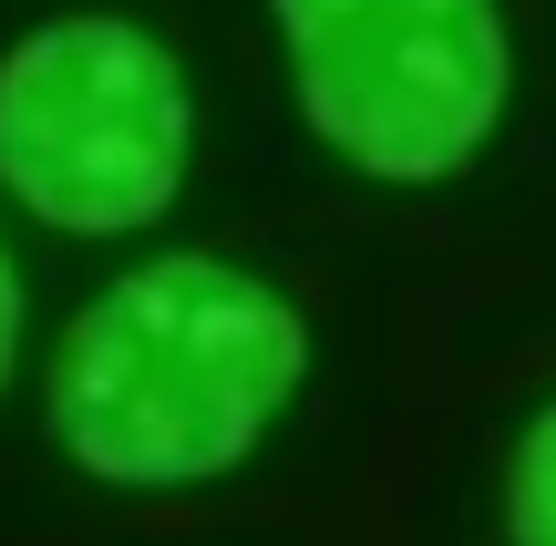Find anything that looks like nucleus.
Here are the masks:
<instances>
[{"mask_svg":"<svg viewBox=\"0 0 556 546\" xmlns=\"http://www.w3.org/2000/svg\"><path fill=\"white\" fill-rule=\"evenodd\" d=\"M299 114L340 165L381 186H443L505 124V11L495 0H268Z\"/></svg>","mask_w":556,"mask_h":546,"instance_id":"7ed1b4c3","label":"nucleus"},{"mask_svg":"<svg viewBox=\"0 0 556 546\" xmlns=\"http://www.w3.org/2000/svg\"><path fill=\"white\" fill-rule=\"evenodd\" d=\"M309 382V320L227 258H144L73 320L52 433L103 485H217Z\"/></svg>","mask_w":556,"mask_h":546,"instance_id":"f257e3e1","label":"nucleus"},{"mask_svg":"<svg viewBox=\"0 0 556 546\" xmlns=\"http://www.w3.org/2000/svg\"><path fill=\"white\" fill-rule=\"evenodd\" d=\"M197 103L144 21L83 11L0 52V186L62 238H135L186 196Z\"/></svg>","mask_w":556,"mask_h":546,"instance_id":"f03ea898","label":"nucleus"},{"mask_svg":"<svg viewBox=\"0 0 556 546\" xmlns=\"http://www.w3.org/2000/svg\"><path fill=\"white\" fill-rule=\"evenodd\" d=\"M11 361H21V268L0 247V382H11Z\"/></svg>","mask_w":556,"mask_h":546,"instance_id":"39448f33","label":"nucleus"},{"mask_svg":"<svg viewBox=\"0 0 556 546\" xmlns=\"http://www.w3.org/2000/svg\"><path fill=\"white\" fill-rule=\"evenodd\" d=\"M505 536L516 546H556V403L526 423L516 474H505Z\"/></svg>","mask_w":556,"mask_h":546,"instance_id":"20e7f679","label":"nucleus"}]
</instances>
